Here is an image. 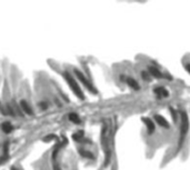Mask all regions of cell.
Masks as SVG:
<instances>
[{
	"label": "cell",
	"instance_id": "1",
	"mask_svg": "<svg viewBox=\"0 0 190 170\" xmlns=\"http://www.w3.org/2000/svg\"><path fill=\"white\" fill-rule=\"evenodd\" d=\"M180 131H179V139H178V149L177 150H180L185 142L186 137L188 135V131H189V118H188L187 112L184 110V111L180 112Z\"/></svg>",
	"mask_w": 190,
	"mask_h": 170
},
{
	"label": "cell",
	"instance_id": "2",
	"mask_svg": "<svg viewBox=\"0 0 190 170\" xmlns=\"http://www.w3.org/2000/svg\"><path fill=\"white\" fill-rule=\"evenodd\" d=\"M62 77L65 78V80L67 81V84L69 85L70 89L74 91V95L77 96L79 99H81V100H85V93H83L82 89H81L80 86L78 85L76 78H74V76L71 75V73H69V71H63Z\"/></svg>",
	"mask_w": 190,
	"mask_h": 170
},
{
	"label": "cell",
	"instance_id": "3",
	"mask_svg": "<svg viewBox=\"0 0 190 170\" xmlns=\"http://www.w3.org/2000/svg\"><path fill=\"white\" fill-rule=\"evenodd\" d=\"M74 77H76V78H77L78 80H79L80 82H81V84H82L83 86H85L86 88L91 92V93H95V95L98 93V90L95 88L94 85L91 84L90 81L88 80V78H87L81 71H79L78 69H74Z\"/></svg>",
	"mask_w": 190,
	"mask_h": 170
},
{
	"label": "cell",
	"instance_id": "4",
	"mask_svg": "<svg viewBox=\"0 0 190 170\" xmlns=\"http://www.w3.org/2000/svg\"><path fill=\"white\" fill-rule=\"evenodd\" d=\"M19 107H20V109H21V111L25 114H27V116H33L32 107H31V105L28 102L26 99H21V100L19 101Z\"/></svg>",
	"mask_w": 190,
	"mask_h": 170
},
{
	"label": "cell",
	"instance_id": "5",
	"mask_svg": "<svg viewBox=\"0 0 190 170\" xmlns=\"http://www.w3.org/2000/svg\"><path fill=\"white\" fill-rule=\"evenodd\" d=\"M154 121H156V123H158L160 127H163V128H166V129L170 128V125H169V122L167 121V119H166L165 117H163V116H160V114H154Z\"/></svg>",
	"mask_w": 190,
	"mask_h": 170
},
{
	"label": "cell",
	"instance_id": "6",
	"mask_svg": "<svg viewBox=\"0 0 190 170\" xmlns=\"http://www.w3.org/2000/svg\"><path fill=\"white\" fill-rule=\"evenodd\" d=\"M154 92L158 98H168L169 97V91L166 89L165 87H161V86L156 87L154 89Z\"/></svg>",
	"mask_w": 190,
	"mask_h": 170
},
{
	"label": "cell",
	"instance_id": "7",
	"mask_svg": "<svg viewBox=\"0 0 190 170\" xmlns=\"http://www.w3.org/2000/svg\"><path fill=\"white\" fill-rule=\"evenodd\" d=\"M142 121H143V123H145V126H146L148 134L149 135L154 134V129H156V125H154V121H152L150 118H142Z\"/></svg>",
	"mask_w": 190,
	"mask_h": 170
},
{
	"label": "cell",
	"instance_id": "8",
	"mask_svg": "<svg viewBox=\"0 0 190 170\" xmlns=\"http://www.w3.org/2000/svg\"><path fill=\"white\" fill-rule=\"evenodd\" d=\"M126 82H127V85L131 88V89L140 90V85L138 84V81L136 80V79L131 78V77H128V78H126Z\"/></svg>",
	"mask_w": 190,
	"mask_h": 170
},
{
	"label": "cell",
	"instance_id": "9",
	"mask_svg": "<svg viewBox=\"0 0 190 170\" xmlns=\"http://www.w3.org/2000/svg\"><path fill=\"white\" fill-rule=\"evenodd\" d=\"M148 71H149V75H151L154 78L161 79L163 77V75L161 73V71H160L159 69H157L156 67H149Z\"/></svg>",
	"mask_w": 190,
	"mask_h": 170
},
{
	"label": "cell",
	"instance_id": "10",
	"mask_svg": "<svg viewBox=\"0 0 190 170\" xmlns=\"http://www.w3.org/2000/svg\"><path fill=\"white\" fill-rule=\"evenodd\" d=\"M1 130H2L5 134H10L11 131L14 130V126L11 125L9 121H5V122L1 123Z\"/></svg>",
	"mask_w": 190,
	"mask_h": 170
},
{
	"label": "cell",
	"instance_id": "11",
	"mask_svg": "<svg viewBox=\"0 0 190 170\" xmlns=\"http://www.w3.org/2000/svg\"><path fill=\"white\" fill-rule=\"evenodd\" d=\"M68 119H69V121H71V122L76 123V125L81 123V119H80V117L78 116V114H76V112H70V114H68Z\"/></svg>",
	"mask_w": 190,
	"mask_h": 170
},
{
	"label": "cell",
	"instance_id": "12",
	"mask_svg": "<svg viewBox=\"0 0 190 170\" xmlns=\"http://www.w3.org/2000/svg\"><path fill=\"white\" fill-rule=\"evenodd\" d=\"M79 153L83 158H87V159H95V155L91 151L87 150V149H83V148H80L79 149Z\"/></svg>",
	"mask_w": 190,
	"mask_h": 170
},
{
	"label": "cell",
	"instance_id": "13",
	"mask_svg": "<svg viewBox=\"0 0 190 170\" xmlns=\"http://www.w3.org/2000/svg\"><path fill=\"white\" fill-rule=\"evenodd\" d=\"M59 152H60V145L56 146L55 149H53V151L51 158H53V162H57V157H58Z\"/></svg>",
	"mask_w": 190,
	"mask_h": 170
},
{
	"label": "cell",
	"instance_id": "14",
	"mask_svg": "<svg viewBox=\"0 0 190 170\" xmlns=\"http://www.w3.org/2000/svg\"><path fill=\"white\" fill-rule=\"evenodd\" d=\"M38 108L41 110V111H44V110H47L48 108H49V105H48V102L47 101H44V100H40L38 102Z\"/></svg>",
	"mask_w": 190,
	"mask_h": 170
},
{
	"label": "cell",
	"instance_id": "15",
	"mask_svg": "<svg viewBox=\"0 0 190 170\" xmlns=\"http://www.w3.org/2000/svg\"><path fill=\"white\" fill-rule=\"evenodd\" d=\"M82 138H83L82 131H79V132H77V134H74V136H72V139H74V141H81Z\"/></svg>",
	"mask_w": 190,
	"mask_h": 170
},
{
	"label": "cell",
	"instance_id": "16",
	"mask_svg": "<svg viewBox=\"0 0 190 170\" xmlns=\"http://www.w3.org/2000/svg\"><path fill=\"white\" fill-rule=\"evenodd\" d=\"M169 111H170V114H171V117H172V119H174V121L176 122L177 121V119H178V116H177V111L175 110L172 107H170L169 108Z\"/></svg>",
	"mask_w": 190,
	"mask_h": 170
},
{
	"label": "cell",
	"instance_id": "17",
	"mask_svg": "<svg viewBox=\"0 0 190 170\" xmlns=\"http://www.w3.org/2000/svg\"><path fill=\"white\" fill-rule=\"evenodd\" d=\"M7 111H8V114H10V116H12V117H15V111H14V109L11 108L10 105H7Z\"/></svg>",
	"mask_w": 190,
	"mask_h": 170
},
{
	"label": "cell",
	"instance_id": "18",
	"mask_svg": "<svg viewBox=\"0 0 190 170\" xmlns=\"http://www.w3.org/2000/svg\"><path fill=\"white\" fill-rule=\"evenodd\" d=\"M53 170H62L60 167V164H58V162H53Z\"/></svg>",
	"mask_w": 190,
	"mask_h": 170
},
{
	"label": "cell",
	"instance_id": "19",
	"mask_svg": "<svg viewBox=\"0 0 190 170\" xmlns=\"http://www.w3.org/2000/svg\"><path fill=\"white\" fill-rule=\"evenodd\" d=\"M141 77H142L143 80H148L149 73H147V71H142V73H141Z\"/></svg>",
	"mask_w": 190,
	"mask_h": 170
},
{
	"label": "cell",
	"instance_id": "20",
	"mask_svg": "<svg viewBox=\"0 0 190 170\" xmlns=\"http://www.w3.org/2000/svg\"><path fill=\"white\" fill-rule=\"evenodd\" d=\"M185 69L187 70V73L190 75V64H185Z\"/></svg>",
	"mask_w": 190,
	"mask_h": 170
},
{
	"label": "cell",
	"instance_id": "21",
	"mask_svg": "<svg viewBox=\"0 0 190 170\" xmlns=\"http://www.w3.org/2000/svg\"><path fill=\"white\" fill-rule=\"evenodd\" d=\"M10 170H19V169H18V168H16V167H12Z\"/></svg>",
	"mask_w": 190,
	"mask_h": 170
}]
</instances>
